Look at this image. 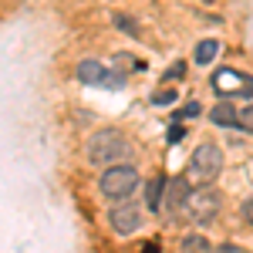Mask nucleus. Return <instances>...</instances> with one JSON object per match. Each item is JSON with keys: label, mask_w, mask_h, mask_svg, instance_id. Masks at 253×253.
Masks as SVG:
<instances>
[{"label": "nucleus", "mask_w": 253, "mask_h": 253, "mask_svg": "<svg viewBox=\"0 0 253 253\" xmlns=\"http://www.w3.org/2000/svg\"><path fill=\"white\" fill-rule=\"evenodd\" d=\"M84 152H88L91 166L112 169V166H122V159L128 156V138L122 135V132H115V128H98L95 135L88 138Z\"/></svg>", "instance_id": "1"}, {"label": "nucleus", "mask_w": 253, "mask_h": 253, "mask_svg": "<svg viewBox=\"0 0 253 253\" xmlns=\"http://www.w3.org/2000/svg\"><path fill=\"white\" fill-rule=\"evenodd\" d=\"M210 118H213L216 125H223V128H230V125H240V112L233 108V101H219V105H213Z\"/></svg>", "instance_id": "9"}, {"label": "nucleus", "mask_w": 253, "mask_h": 253, "mask_svg": "<svg viewBox=\"0 0 253 253\" xmlns=\"http://www.w3.org/2000/svg\"><path fill=\"white\" fill-rule=\"evenodd\" d=\"M219 172H223V149L216 142H199L186 162V179L199 182V186H210Z\"/></svg>", "instance_id": "2"}, {"label": "nucleus", "mask_w": 253, "mask_h": 253, "mask_svg": "<svg viewBox=\"0 0 253 253\" xmlns=\"http://www.w3.org/2000/svg\"><path fill=\"white\" fill-rule=\"evenodd\" d=\"M240 128H243V132H250V135H253V105H247V108L240 112Z\"/></svg>", "instance_id": "13"}, {"label": "nucleus", "mask_w": 253, "mask_h": 253, "mask_svg": "<svg viewBox=\"0 0 253 253\" xmlns=\"http://www.w3.org/2000/svg\"><path fill=\"white\" fill-rule=\"evenodd\" d=\"M172 101H175V91H172V88H166V91H159V95L152 98V105H172Z\"/></svg>", "instance_id": "15"}, {"label": "nucleus", "mask_w": 253, "mask_h": 253, "mask_svg": "<svg viewBox=\"0 0 253 253\" xmlns=\"http://www.w3.org/2000/svg\"><path fill=\"white\" fill-rule=\"evenodd\" d=\"M182 75H186V61H175L172 68L166 71V81H182Z\"/></svg>", "instance_id": "14"}, {"label": "nucleus", "mask_w": 253, "mask_h": 253, "mask_svg": "<svg viewBox=\"0 0 253 253\" xmlns=\"http://www.w3.org/2000/svg\"><path fill=\"white\" fill-rule=\"evenodd\" d=\"M240 213H243V219L253 226V196H247V203H243V210H240Z\"/></svg>", "instance_id": "16"}, {"label": "nucleus", "mask_w": 253, "mask_h": 253, "mask_svg": "<svg viewBox=\"0 0 253 253\" xmlns=\"http://www.w3.org/2000/svg\"><path fill=\"white\" fill-rule=\"evenodd\" d=\"M138 169L135 166H128V162H122V166H112V169H105L101 179H98V189L105 199H112V203H125V199H132L138 189Z\"/></svg>", "instance_id": "3"}, {"label": "nucleus", "mask_w": 253, "mask_h": 253, "mask_svg": "<svg viewBox=\"0 0 253 253\" xmlns=\"http://www.w3.org/2000/svg\"><path fill=\"white\" fill-rule=\"evenodd\" d=\"M182 135H186V128H182V125H172V128H169V142H179Z\"/></svg>", "instance_id": "17"}, {"label": "nucleus", "mask_w": 253, "mask_h": 253, "mask_svg": "<svg viewBox=\"0 0 253 253\" xmlns=\"http://www.w3.org/2000/svg\"><path fill=\"white\" fill-rule=\"evenodd\" d=\"M115 27H118V31H125V34H132V38H138V27L132 24V17H125V14H118V17H115Z\"/></svg>", "instance_id": "12"}, {"label": "nucleus", "mask_w": 253, "mask_h": 253, "mask_svg": "<svg viewBox=\"0 0 253 253\" xmlns=\"http://www.w3.org/2000/svg\"><path fill=\"white\" fill-rule=\"evenodd\" d=\"M203 3H213V0H203Z\"/></svg>", "instance_id": "19"}, {"label": "nucleus", "mask_w": 253, "mask_h": 253, "mask_svg": "<svg viewBox=\"0 0 253 253\" xmlns=\"http://www.w3.org/2000/svg\"><path fill=\"white\" fill-rule=\"evenodd\" d=\"M216 54H219V41H213V38L199 41V44H196V51H193L196 64H210V61H213Z\"/></svg>", "instance_id": "11"}, {"label": "nucleus", "mask_w": 253, "mask_h": 253, "mask_svg": "<svg viewBox=\"0 0 253 253\" xmlns=\"http://www.w3.org/2000/svg\"><path fill=\"white\" fill-rule=\"evenodd\" d=\"M179 253H213V243H210L203 233H189V236H182Z\"/></svg>", "instance_id": "10"}, {"label": "nucleus", "mask_w": 253, "mask_h": 253, "mask_svg": "<svg viewBox=\"0 0 253 253\" xmlns=\"http://www.w3.org/2000/svg\"><path fill=\"white\" fill-rule=\"evenodd\" d=\"M189 199H193V186L189 179H169V189H166V203H162V213L169 223H182L189 219Z\"/></svg>", "instance_id": "5"}, {"label": "nucleus", "mask_w": 253, "mask_h": 253, "mask_svg": "<svg viewBox=\"0 0 253 253\" xmlns=\"http://www.w3.org/2000/svg\"><path fill=\"white\" fill-rule=\"evenodd\" d=\"M78 81H84V84H98V88H122L125 84V75H115V71H108L101 61L95 58H84L78 61Z\"/></svg>", "instance_id": "6"}, {"label": "nucleus", "mask_w": 253, "mask_h": 253, "mask_svg": "<svg viewBox=\"0 0 253 253\" xmlns=\"http://www.w3.org/2000/svg\"><path fill=\"white\" fill-rule=\"evenodd\" d=\"M108 223H112V230H115L118 236L135 233L138 226H142V206H135L132 199H125V203H115V206L108 210Z\"/></svg>", "instance_id": "7"}, {"label": "nucleus", "mask_w": 253, "mask_h": 253, "mask_svg": "<svg viewBox=\"0 0 253 253\" xmlns=\"http://www.w3.org/2000/svg\"><path fill=\"white\" fill-rule=\"evenodd\" d=\"M219 253H240V247H230L226 243V247H219Z\"/></svg>", "instance_id": "18"}, {"label": "nucleus", "mask_w": 253, "mask_h": 253, "mask_svg": "<svg viewBox=\"0 0 253 253\" xmlns=\"http://www.w3.org/2000/svg\"><path fill=\"white\" fill-rule=\"evenodd\" d=\"M219 210H223V193L216 186H196L189 199V219L199 226H210L219 219Z\"/></svg>", "instance_id": "4"}, {"label": "nucleus", "mask_w": 253, "mask_h": 253, "mask_svg": "<svg viewBox=\"0 0 253 253\" xmlns=\"http://www.w3.org/2000/svg\"><path fill=\"white\" fill-rule=\"evenodd\" d=\"M166 189H169V179H166V175H156V179H149V186H145V210H149V213H162Z\"/></svg>", "instance_id": "8"}]
</instances>
